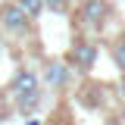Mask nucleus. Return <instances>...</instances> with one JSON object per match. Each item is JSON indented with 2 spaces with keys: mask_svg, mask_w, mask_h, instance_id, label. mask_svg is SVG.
<instances>
[{
  "mask_svg": "<svg viewBox=\"0 0 125 125\" xmlns=\"http://www.w3.org/2000/svg\"><path fill=\"white\" fill-rule=\"evenodd\" d=\"M119 97H122V103H125V78H122V84H119Z\"/></svg>",
  "mask_w": 125,
  "mask_h": 125,
  "instance_id": "9",
  "label": "nucleus"
},
{
  "mask_svg": "<svg viewBox=\"0 0 125 125\" xmlns=\"http://www.w3.org/2000/svg\"><path fill=\"white\" fill-rule=\"evenodd\" d=\"M10 94H13L16 109L22 116L31 113V109L38 106V100H41V81H38V75L31 69H19L13 75V81H10Z\"/></svg>",
  "mask_w": 125,
  "mask_h": 125,
  "instance_id": "1",
  "label": "nucleus"
},
{
  "mask_svg": "<svg viewBox=\"0 0 125 125\" xmlns=\"http://www.w3.org/2000/svg\"><path fill=\"white\" fill-rule=\"evenodd\" d=\"M44 81L53 88V91H66L69 81H72V66L66 60H50L44 66Z\"/></svg>",
  "mask_w": 125,
  "mask_h": 125,
  "instance_id": "5",
  "label": "nucleus"
},
{
  "mask_svg": "<svg viewBox=\"0 0 125 125\" xmlns=\"http://www.w3.org/2000/svg\"><path fill=\"white\" fill-rule=\"evenodd\" d=\"M109 13H113V6L106 0H81V6H78V19L91 28H100L109 19Z\"/></svg>",
  "mask_w": 125,
  "mask_h": 125,
  "instance_id": "4",
  "label": "nucleus"
},
{
  "mask_svg": "<svg viewBox=\"0 0 125 125\" xmlns=\"http://www.w3.org/2000/svg\"><path fill=\"white\" fill-rule=\"evenodd\" d=\"M0 31H10V34H28L31 31V19L19 10L16 0L0 6Z\"/></svg>",
  "mask_w": 125,
  "mask_h": 125,
  "instance_id": "2",
  "label": "nucleus"
},
{
  "mask_svg": "<svg viewBox=\"0 0 125 125\" xmlns=\"http://www.w3.org/2000/svg\"><path fill=\"white\" fill-rule=\"evenodd\" d=\"M44 6H50V13H69V6H72V0H44Z\"/></svg>",
  "mask_w": 125,
  "mask_h": 125,
  "instance_id": "8",
  "label": "nucleus"
},
{
  "mask_svg": "<svg viewBox=\"0 0 125 125\" xmlns=\"http://www.w3.org/2000/svg\"><path fill=\"white\" fill-rule=\"evenodd\" d=\"M94 62H97V44L88 38H75V44L69 50V66L78 72H91Z\"/></svg>",
  "mask_w": 125,
  "mask_h": 125,
  "instance_id": "3",
  "label": "nucleus"
},
{
  "mask_svg": "<svg viewBox=\"0 0 125 125\" xmlns=\"http://www.w3.org/2000/svg\"><path fill=\"white\" fill-rule=\"evenodd\" d=\"M0 47H3V31H0Z\"/></svg>",
  "mask_w": 125,
  "mask_h": 125,
  "instance_id": "10",
  "label": "nucleus"
},
{
  "mask_svg": "<svg viewBox=\"0 0 125 125\" xmlns=\"http://www.w3.org/2000/svg\"><path fill=\"white\" fill-rule=\"evenodd\" d=\"M109 56H113V62L125 72V34H122V38H116V41L109 44Z\"/></svg>",
  "mask_w": 125,
  "mask_h": 125,
  "instance_id": "7",
  "label": "nucleus"
},
{
  "mask_svg": "<svg viewBox=\"0 0 125 125\" xmlns=\"http://www.w3.org/2000/svg\"><path fill=\"white\" fill-rule=\"evenodd\" d=\"M16 3H19V10H22V13L28 16L31 22H38V19H41V16H44V0H16Z\"/></svg>",
  "mask_w": 125,
  "mask_h": 125,
  "instance_id": "6",
  "label": "nucleus"
}]
</instances>
